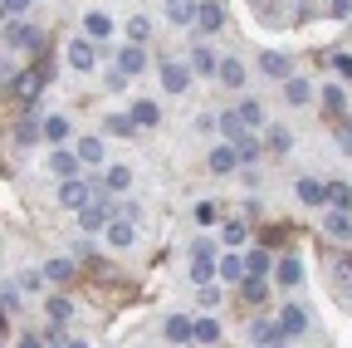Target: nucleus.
Here are the masks:
<instances>
[{
	"label": "nucleus",
	"mask_w": 352,
	"mask_h": 348,
	"mask_svg": "<svg viewBox=\"0 0 352 348\" xmlns=\"http://www.w3.org/2000/svg\"><path fill=\"white\" fill-rule=\"evenodd\" d=\"M44 83H50V64H34L30 74L15 79V99H25V108H34V99H39Z\"/></svg>",
	"instance_id": "obj_1"
},
{
	"label": "nucleus",
	"mask_w": 352,
	"mask_h": 348,
	"mask_svg": "<svg viewBox=\"0 0 352 348\" xmlns=\"http://www.w3.org/2000/svg\"><path fill=\"white\" fill-rule=\"evenodd\" d=\"M108 221H113V201H108V196H94V201L78 211V226H83V231H103Z\"/></svg>",
	"instance_id": "obj_2"
},
{
	"label": "nucleus",
	"mask_w": 352,
	"mask_h": 348,
	"mask_svg": "<svg viewBox=\"0 0 352 348\" xmlns=\"http://www.w3.org/2000/svg\"><path fill=\"white\" fill-rule=\"evenodd\" d=\"M59 201H64L69 211H83L88 201H94V187H88L83 177H64V187H59Z\"/></svg>",
	"instance_id": "obj_3"
},
{
	"label": "nucleus",
	"mask_w": 352,
	"mask_h": 348,
	"mask_svg": "<svg viewBox=\"0 0 352 348\" xmlns=\"http://www.w3.org/2000/svg\"><path fill=\"white\" fill-rule=\"evenodd\" d=\"M191 280H196V285H210V280H215V250H210L206 240L191 250Z\"/></svg>",
	"instance_id": "obj_4"
},
{
	"label": "nucleus",
	"mask_w": 352,
	"mask_h": 348,
	"mask_svg": "<svg viewBox=\"0 0 352 348\" xmlns=\"http://www.w3.org/2000/svg\"><path fill=\"white\" fill-rule=\"evenodd\" d=\"M186 83H191V69H186V64H176V59L162 64V89H166V94H186Z\"/></svg>",
	"instance_id": "obj_5"
},
{
	"label": "nucleus",
	"mask_w": 352,
	"mask_h": 348,
	"mask_svg": "<svg viewBox=\"0 0 352 348\" xmlns=\"http://www.w3.org/2000/svg\"><path fill=\"white\" fill-rule=\"evenodd\" d=\"M279 334H284V338H303V334H308V314L298 309V304H289V309L279 314Z\"/></svg>",
	"instance_id": "obj_6"
},
{
	"label": "nucleus",
	"mask_w": 352,
	"mask_h": 348,
	"mask_svg": "<svg viewBox=\"0 0 352 348\" xmlns=\"http://www.w3.org/2000/svg\"><path fill=\"white\" fill-rule=\"evenodd\" d=\"M6 45L10 50H39V30H30V25H6Z\"/></svg>",
	"instance_id": "obj_7"
},
{
	"label": "nucleus",
	"mask_w": 352,
	"mask_h": 348,
	"mask_svg": "<svg viewBox=\"0 0 352 348\" xmlns=\"http://www.w3.org/2000/svg\"><path fill=\"white\" fill-rule=\"evenodd\" d=\"M196 25H201L206 34H215L220 25H226V6H220V0H206V6L196 10Z\"/></svg>",
	"instance_id": "obj_8"
},
{
	"label": "nucleus",
	"mask_w": 352,
	"mask_h": 348,
	"mask_svg": "<svg viewBox=\"0 0 352 348\" xmlns=\"http://www.w3.org/2000/svg\"><path fill=\"white\" fill-rule=\"evenodd\" d=\"M69 64H74V69H94V64H98L94 39H74V45H69Z\"/></svg>",
	"instance_id": "obj_9"
},
{
	"label": "nucleus",
	"mask_w": 352,
	"mask_h": 348,
	"mask_svg": "<svg viewBox=\"0 0 352 348\" xmlns=\"http://www.w3.org/2000/svg\"><path fill=\"white\" fill-rule=\"evenodd\" d=\"M270 270H274V255H270V250H264V245L245 255V275H254V280H264V275H270Z\"/></svg>",
	"instance_id": "obj_10"
},
{
	"label": "nucleus",
	"mask_w": 352,
	"mask_h": 348,
	"mask_svg": "<svg viewBox=\"0 0 352 348\" xmlns=\"http://www.w3.org/2000/svg\"><path fill=\"white\" fill-rule=\"evenodd\" d=\"M215 270H220V280L240 285V280H245V255H220V260H215Z\"/></svg>",
	"instance_id": "obj_11"
},
{
	"label": "nucleus",
	"mask_w": 352,
	"mask_h": 348,
	"mask_svg": "<svg viewBox=\"0 0 352 348\" xmlns=\"http://www.w3.org/2000/svg\"><path fill=\"white\" fill-rule=\"evenodd\" d=\"M284 99H289L294 108H298V103H308V99H314V83H308V79H294V74H289V79H284Z\"/></svg>",
	"instance_id": "obj_12"
},
{
	"label": "nucleus",
	"mask_w": 352,
	"mask_h": 348,
	"mask_svg": "<svg viewBox=\"0 0 352 348\" xmlns=\"http://www.w3.org/2000/svg\"><path fill=\"white\" fill-rule=\"evenodd\" d=\"M235 167H240V157H235L230 143H220V147L210 152V172H220V177H226V172H235Z\"/></svg>",
	"instance_id": "obj_13"
},
{
	"label": "nucleus",
	"mask_w": 352,
	"mask_h": 348,
	"mask_svg": "<svg viewBox=\"0 0 352 348\" xmlns=\"http://www.w3.org/2000/svg\"><path fill=\"white\" fill-rule=\"evenodd\" d=\"M215 74H220V83H226V89H240V83H245V64H240V59H220Z\"/></svg>",
	"instance_id": "obj_14"
},
{
	"label": "nucleus",
	"mask_w": 352,
	"mask_h": 348,
	"mask_svg": "<svg viewBox=\"0 0 352 348\" xmlns=\"http://www.w3.org/2000/svg\"><path fill=\"white\" fill-rule=\"evenodd\" d=\"M323 201H328L333 211H347V206H352V187H347V182H328V187H323Z\"/></svg>",
	"instance_id": "obj_15"
},
{
	"label": "nucleus",
	"mask_w": 352,
	"mask_h": 348,
	"mask_svg": "<svg viewBox=\"0 0 352 348\" xmlns=\"http://www.w3.org/2000/svg\"><path fill=\"white\" fill-rule=\"evenodd\" d=\"M83 30H88V39H108V34H113V20H108L103 10H88V15H83Z\"/></svg>",
	"instance_id": "obj_16"
},
{
	"label": "nucleus",
	"mask_w": 352,
	"mask_h": 348,
	"mask_svg": "<svg viewBox=\"0 0 352 348\" xmlns=\"http://www.w3.org/2000/svg\"><path fill=\"white\" fill-rule=\"evenodd\" d=\"M259 69L270 74V79H289V74H294V69H289V59H284L279 50H270V54H259Z\"/></svg>",
	"instance_id": "obj_17"
},
{
	"label": "nucleus",
	"mask_w": 352,
	"mask_h": 348,
	"mask_svg": "<svg viewBox=\"0 0 352 348\" xmlns=\"http://www.w3.org/2000/svg\"><path fill=\"white\" fill-rule=\"evenodd\" d=\"M132 123H138V127H152L157 118H162V108L152 103V99H138V103H132V113H127Z\"/></svg>",
	"instance_id": "obj_18"
},
{
	"label": "nucleus",
	"mask_w": 352,
	"mask_h": 348,
	"mask_svg": "<svg viewBox=\"0 0 352 348\" xmlns=\"http://www.w3.org/2000/svg\"><path fill=\"white\" fill-rule=\"evenodd\" d=\"M142 64H147V59H142V45H127V50L118 54V74H142Z\"/></svg>",
	"instance_id": "obj_19"
},
{
	"label": "nucleus",
	"mask_w": 352,
	"mask_h": 348,
	"mask_svg": "<svg viewBox=\"0 0 352 348\" xmlns=\"http://www.w3.org/2000/svg\"><path fill=\"white\" fill-rule=\"evenodd\" d=\"M250 334H254V348H274V343L284 338V334H279V324H270V319H259Z\"/></svg>",
	"instance_id": "obj_20"
},
{
	"label": "nucleus",
	"mask_w": 352,
	"mask_h": 348,
	"mask_svg": "<svg viewBox=\"0 0 352 348\" xmlns=\"http://www.w3.org/2000/svg\"><path fill=\"white\" fill-rule=\"evenodd\" d=\"M191 338L196 343H220V324L215 319H191Z\"/></svg>",
	"instance_id": "obj_21"
},
{
	"label": "nucleus",
	"mask_w": 352,
	"mask_h": 348,
	"mask_svg": "<svg viewBox=\"0 0 352 348\" xmlns=\"http://www.w3.org/2000/svg\"><path fill=\"white\" fill-rule=\"evenodd\" d=\"M166 338H171V343H191V319H186V314H171V319H166Z\"/></svg>",
	"instance_id": "obj_22"
},
{
	"label": "nucleus",
	"mask_w": 352,
	"mask_h": 348,
	"mask_svg": "<svg viewBox=\"0 0 352 348\" xmlns=\"http://www.w3.org/2000/svg\"><path fill=\"white\" fill-rule=\"evenodd\" d=\"M166 15H171L176 25H191V20H196V0H166Z\"/></svg>",
	"instance_id": "obj_23"
},
{
	"label": "nucleus",
	"mask_w": 352,
	"mask_h": 348,
	"mask_svg": "<svg viewBox=\"0 0 352 348\" xmlns=\"http://www.w3.org/2000/svg\"><path fill=\"white\" fill-rule=\"evenodd\" d=\"M215 64H220V59L201 45V50H191V64H186V69H191V74H215Z\"/></svg>",
	"instance_id": "obj_24"
},
{
	"label": "nucleus",
	"mask_w": 352,
	"mask_h": 348,
	"mask_svg": "<svg viewBox=\"0 0 352 348\" xmlns=\"http://www.w3.org/2000/svg\"><path fill=\"white\" fill-rule=\"evenodd\" d=\"M235 118H240V123H245V127H264V108H259V103H254V99H245V103H240V108H235Z\"/></svg>",
	"instance_id": "obj_25"
},
{
	"label": "nucleus",
	"mask_w": 352,
	"mask_h": 348,
	"mask_svg": "<svg viewBox=\"0 0 352 348\" xmlns=\"http://www.w3.org/2000/svg\"><path fill=\"white\" fill-rule=\"evenodd\" d=\"M220 240H226V245H245L250 240V226L245 221H226V226H220Z\"/></svg>",
	"instance_id": "obj_26"
},
{
	"label": "nucleus",
	"mask_w": 352,
	"mask_h": 348,
	"mask_svg": "<svg viewBox=\"0 0 352 348\" xmlns=\"http://www.w3.org/2000/svg\"><path fill=\"white\" fill-rule=\"evenodd\" d=\"M298 201H308V206H323V187H318L314 177H298Z\"/></svg>",
	"instance_id": "obj_27"
},
{
	"label": "nucleus",
	"mask_w": 352,
	"mask_h": 348,
	"mask_svg": "<svg viewBox=\"0 0 352 348\" xmlns=\"http://www.w3.org/2000/svg\"><path fill=\"white\" fill-rule=\"evenodd\" d=\"M298 280H303V265H298L294 255H284L279 260V285H298Z\"/></svg>",
	"instance_id": "obj_28"
},
{
	"label": "nucleus",
	"mask_w": 352,
	"mask_h": 348,
	"mask_svg": "<svg viewBox=\"0 0 352 348\" xmlns=\"http://www.w3.org/2000/svg\"><path fill=\"white\" fill-rule=\"evenodd\" d=\"M147 34H152V20H147V15L127 20V39H132V45H147Z\"/></svg>",
	"instance_id": "obj_29"
},
{
	"label": "nucleus",
	"mask_w": 352,
	"mask_h": 348,
	"mask_svg": "<svg viewBox=\"0 0 352 348\" xmlns=\"http://www.w3.org/2000/svg\"><path fill=\"white\" fill-rule=\"evenodd\" d=\"M323 103H328V113H333V118H342V113H347V94L338 89V83H333V89H323Z\"/></svg>",
	"instance_id": "obj_30"
},
{
	"label": "nucleus",
	"mask_w": 352,
	"mask_h": 348,
	"mask_svg": "<svg viewBox=\"0 0 352 348\" xmlns=\"http://www.w3.org/2000/svg\"><path fill=\"white\" fill-rule=\"evenodd\" d=\"M44 275L59 280V285H69V280H74V260H50V265H44Z\"/></svg>",
	"instance_id": "obj_31"
},
{
	"label": "nucleus",
	"mask_w": 352,
	"mask_h": 348,
	"mask_svg": "<svg viewBox=\"0 0 352 348\" xmlns=\"http://www.w3.org/2000/svg\"><path fill=\"white\" fill-rule=\"evenodd\" d=\"M74 157H78V162H103V143H98V138H83Z\"/></svg>",
	"instance_id": "obj_32"
},
{
	"label": "nucleus",
	"mask_w": 352,
	"mask_h": 348,
	"mask_svg": "<svg viewBox=\"0 0 352 348\" xmlns=\"http://www.w3.org/2000/svg\"><path fill=\"white\" fill-rule=\"evenodd\" d=\"M328 236H338V240H347V236H352V221H347V211H333V216H328Z\"/></svg>",
	"instance_id": "obj_33"
},
{
	"label": "nucleus",
	"mask_w": 352,
	"mask_h": 348,
	"mask_svg": "<svg viewBox=\"0 0 352 348\" xmlns=\"http://www.w3.org/2000/svg\"><path fill=\"white\" fill-rule=\"evenodd\" d=\"M39 133L50 138V143H64V138H69V123H64V118H44V127H39Z\"/></svg>",
	"instance_id": "obj_34"
},
{
	"label": "nucleus",
	"mask_w": 352,
	"mask_h": 348,
	"mask_svg": "<svg viewBox=\"0 0 352 348\" xmlns=\"http://www.w3.org/2000/svg\"><path fill=\"white\" fill-rule=\"evenodd\" d=\"M220 133H226L230 143H240V138H245V123H240L235 113H220Z\"/></svg>",
	"instance_id": "obj_35"
},
{
	"label": "nucleus",
	"mask_w": 352,
	"mask_h": 348,
	"mask_svg": "<svg viewBox=\"0 0 352 348\" xmlns=\"http://www.w3.org/2000/svg\"><path fill=\"white\" fill-rule=\"evenodd\" d=\"M108 133H113V138H132V133H138V123L122 118V113H113V118H108Z\"/></svg>",
	"instance_id": "obj_36"
},
{
	"label": "nucleus",
	"mask_w": 352,
	"mask_h": 348,
	"mask_svg": "<svg viewBox=\"0 0 352 348\" xmlns=\"http://www.w3.org/2000/svg\"><path fill=\"white\" fill-rule=\"evenodd\" d=\"M240 294H245V299H254V304H264V294H270V289H264V280L245 275V280H240Z\"/></svg>",
	"instance_id": "obj_37"
},
{
	"label": "nucleus",
	"mask_w": 352,
	"mask_h": 348,
	"mask_svg": "<svg viewBox=\"0 0 352 348\" xmlns=\"http://www.w3.org/2000/svg\"><path fill=\"white\" fill-rule=\"evenodd\" d=\"M108 240L113 245H132V221H108Z\"/></svg>",
	"instance_id": "obj_38"
},
{
	"label": "nucleus",
	"mask_w": 352,
	"mask_h": 348,
	"mask_svg": "<svg viewBox=\"0 0 352 348\" xmlns=\"http://www.w3.org/2000/svg\"><path fill=\"white\" fill-rule=\"evenodd\" d=\"M132 187V172L127 167H108V192H127Z\"/></svg>",
	"instance_id": "obj_39"
},
{
	"label": "nucleus",
	"mask_w": 352,
	"mask_h": 348,
	"mask_svg": "<svg viewBox=\"0 0 352 348\" xmlns=\"http://www.w3.org/2000/svg\"><path fill=\"white\" fill-rule=\"evenodd\" d=\"M50 319H54V324H69V319H74V304L54 294V299H50Z\"/></svg>",
	"instance_id": "obj_40"
},
{
	"label": "nucleus",
	"mask_w": 352,
	"mask_h": 348,
	"mask_svg": "<svg viewBox=\"0 0 352 348\" xmlns=\"http://www.w3.org/2000/svg\"><path fill=\"white\" fill-rule=\"evenodd\" d=\"M54 172H59V177H74V172H78V157L59 147V152H54Z\"/></svg>",
	"instance_id": "obj_41"
},
{
	"label": "nucleus",
	"mask_w": 352,
	"mask_h": 348,
	"mask_svg": "<svg viewBox=\"0 0 352 348\" xmlns=\"http://www.w3.org/2000/svg\"><path fill=\"white\" fill-rule=\"evenodd\" d=\"M289 143H294L289 127H270V152H289Z\"/></svg>",
	"instance_id": "obj_42"
},
{
	"label": "nucleus",
	"mask_w": 352,
	"mask_h": 348,
	"mask_svg": "<svg viewBox=\"0 0 352 348\" xmlns=\"http://www.w3.org/2000/svg\"><path fill=\"white\" fill-rule=\"evenodd\" d=\"M235 157H240V162H254V157H259V143H254V138L245 133V138L235 143Z\"/></svg>",
	"instance_id": "obj_43"
},
{
	"label": "nucleus",
	"mask_w": 352,
	"mask_h": 348,
	"mask_svg": "<svg viewBox=\"0 0 352 348\" xmlns=\"http://www.w3.org/2000/svg\"><path fill=\"white\" fill-rule=\"evenodd\" d=\"M196 299H201V309H215V304H220V289H215V285H201Z\"/></svg>",
	"instance_id": "obj_44"
},
{
	"label": "nucleus",
	"mask_w": 352,
	"mask_h": 348,
	"mask_svg": "<svg viewBox=\"0 0 352 348\" xmlns=\"http://www.w3.org/2000/svg\"><path fill=\"white\" fill-rule=\"evenodd\" d=\"M196 221H201V226H215L220 216H215V206H210V201H201V206H196Z\"/></svg>",
	"instance_id": "obj_45"
},
{
	"label": "nucleus",
	"mask_w": 352,
	"mask_h": 348,
	"mask_svg": "<svg viewBox=\"0 0 352 348\" xmlns=\"http://www.w3.org/2000/svg\"><path fill=\"white\" fill-rule=\"evenodd\" d=\"M328 10H333V20H347L352 15V0H328Z\"/></svg>",
	"instance_id": "obj_46"
},
{
	"label": "nucleus",
	"mask_w": 352,
	"mask_h": 348,
	"mask_svg": "<svg viewBox=\"0 0 352 348\" xmlns=\"http://www.w3.org/2000/svg\"><path fill=\"white\" fill-rule=\"evenodd\" d=\"M328 64H333V69H338V74H347V79H352V59H347V54H333V59H328Z\"/></svg>",
	"instance_id": "obj_47"
},
{
	"label": "nucleus",
	"mask_w": 352,
	"mask_h": 348,
	"mask_svg": "<svg viewBox=\"0 0 352 348\" xmlns=\"http://www.w3.org/2000/svg\"><path fill=\"white\" fill-rule=\"evenodd\" d=\"M34 138H39V127H34V123L25 118V123H20V143H34Z\"/></svg>",
	"instance_id": "obj_48"
},
{
	"label": "nucleus",
	"mask_w": 352,
	"mask_h": 348,
	"mask_svg": "<svg viewBox=\"0 0 352 348\" xmlns=\"http://www.w3.org/2000/svg\"><path fill=\"white\" fill-rule=\"evenodd\" d=\"M0 6H6L10 15H20V10H30V0H0Z\"/></svg>",
	"instance_id": "obj_49"
},
{
	"label": "nucleus",
	"mask_w": 352,
	"mask_h": 348,
	"mask_svg": "<svg viewBox=\"0 0 352 348\" xmlns=\"http://www.w3.org/2000/svg\"><path fill=\"white\" fill-rule=\"evenodd\" d=\"M342 147H347V152H352V118H347V123H342Z\"/></svg>",
	"instance_id": "obj_50"
},
{
	"label": "nucleus",
	"mask_w": 352,
	"mask_h": 348,
	"mask_svg": "<svg viewBox=\"0 0 352 348\" xmlns=\"http://www.w3.org/2000/svg\"><path fill=\"white\" fill-rule=\"evenodd\" d=\"M20 348H44V343H39L34 334H25V338H20Z\"/></svg>",
	"instance_id": "obj_51"
},
{
	"label": "nucleus",
	"mask_w": 352,
	"mask_h": 348,
	"mask_svg": "<svg viewBox=\"0 0 352 348\" xmlns=\"http://www.w3.org/2000/svg\"><path fill=\"white\" fill-rule=\"evenodd\" d=\"M69 348H88V343H69Z\"/></svg>",
	"instance_id": "obj_52"
},
{
	"label": "nucleus",
	"mask_w": 352,
	"mask_h": 348,
	"mask_svg": "<svg viewBox=\"0 0 352 348\" xmlns=\"http://www.w3.org/2000/svg\"><path fill=\"white\" fill-rule=\"evenodd\" d=\"M274 348H289V343H284V338H279V343H274Z\"/></svg>",
	"instance_id": "obj_53"
},
{
	"label": "nucleus",
	"mask_w": 352,
	"mask_h": 348,
	"mask_svg": "<svg viewBox=\"0 0 352 348\" xmlns=\"http://www.w3.org/2000/svg\"><path fill=\"white\" fill-rule=\"evenodd\" d=\"M259 6H274V0H259Z\"/></svg>",
	"instance_id": "obj_54"
},
{
	"label": "nucleus",
	"mask_w": 352,
	"mask_h": 348,
	"mask_svg": "<svg viewBox=\"0 0 352 348\" xmlns=\"http://www.w3.org/2000/svg\"><path fill=\"white\" fill-rule=\"evenodd\" d=\"M0 20H6V6H0Z\"/></svg>",
	"instance_id": "obj_55"
},
{
	"label": "nucleus",
	"mask_w": 352,
	"mask_h": 348,
	"mask_svg": "<svg viewBox=\"0 0 352 348\" xmlns=\"http://www.w3.org/2000/svg\"><path fill=\"white\" fill-rule=\"evenodd\" d=\"M0 324H6V314H0Z\"/></svg>",
	"instance_id": "obj_56"
}]
</instances>
